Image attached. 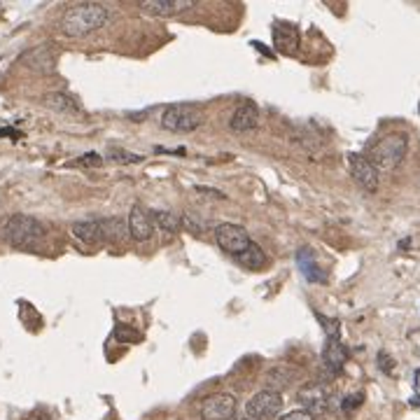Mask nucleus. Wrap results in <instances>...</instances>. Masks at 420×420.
Returning <instances> with one entry per match:
<instances>
[{
  "instance_id": "1a4fd4ad",
  "label": "nucleus",
  "mask_w": 420,
  "mask_h": 420,
  "mask_svg": "<svg viewBox=\"0 0 420 420\" xmlns=\"http://www.w3.org/2000/svg\"><path fill=\"white\" fill-rule=\"evenodd\" d=\"M348 164H350V175H353V180L358 182L365 192H376L378 182H380L378 180V168L362 155H350Z\"/></svg>"
},
{
  "instance_id": "a211bd4d",
  "label": "nucleus",
  "mask_w": 420,
  "mask_h": 420,
  "mask_svg": "<svg viewBox=\"0 0 420 420\" xmlns=\"http://www.w3.org/2000/svg\"><path fill=\"white\" fill-rule=\"evenodd\" d=\"M297 378V369L295 367H273L269 369V374H266V385H269V390H285V387L292 385V380Z\"/></svg>"
},
{
  "instance_id": "393cba45",
  "label": "nucleus",
  "mask_w": 420,
  "mask_h": 420,
  "mask_svg": "<svg viewBox=\"0 0 420 420\" xmlns=\"http://www.w3.org/2000/svg\"><path fill=\"white\" fill-rule=\"evenodd\" d=\"M114 339H117V341H126V343H136V341L143 339V336H140V332H136V329L119 324V327H114Z\"/></svg>"
},
{
  "instance_id": "7ed1b4c3",
  "label": "nucleus",
  "mask_w": 420,
  "mask_h": 420,
  "mask_svg": "<svg viewBox=\"0 0 420 420\" xmlns=\"http://www.w3.org/2000/svg\"><path fill=\"white\" fill-rule=\"evenodd\" d=\"M406 152H409V136L402 131H394L376 140V143L371 145V150H369L367 159L378 168V173L380 170L390 173V170H394L404 161Z\"/></svg>"
},
{
  "instance_id": "f03ea898",
  "label": "nucleus",
  "mask_w": 420,
  "mask_h": 420,
  "mask_svg": "<svg viewBox=\"0 0 420 420\" xmlns=\"http://www.w3.org/2000/svg\"><path fill=\"white\" fill-rule=\"evenodd\" d=\"M5 240L17 250H40L47 238L44 225L30 215H12L3 227Z\"/></svg>"
},
{
  "instance_id": "f257e3e1",
  "label": "nucleus",
  "mask_w": 420,
  "mask_h": 420,
  "mask_svg": "<svg viewBox=\"0 0 420 420\" xmlns=\"http://www.w3.org/2000/svg\"><path fill=\"white\" fill-rule=\"evenodd\" d=\"M110 19V12L100 3H80L73 5L63 12L61 17V30L68 37H85L94 30L103 28Z\"/></svg>"
},
{
  "instance_id": "20e7f679",
  "label": "nucleus",
  "mask_w": 420,
  "mask_h": 420,
  "mask_svg": "<svg viewBox=\"0 0 420 420\" xmlns=\"http://www.w3.org/2000/svg\"><path fill=\"white\" fill-rule=\"evenodd\" d=\"M297 402L301 404L304 411H308L310 416H317V413H327L334 409V394L327 383L310 380V383H306L299 390Z\"/></svg>"
},
{
  "instance_id": "412c9836",
  "label": "nucleus",
  "mask_w": 420,
  "mask_h": 420,
  "mask_svg": "<svg viewBox=\"0 0 420 420\" xmlns=\"http://www.w3.org/2000/svg\"><path fill=\"white\" fill-rule=\"evenodd\" d=\"M26 63L30 68L35 70H42V73H47V70L54 68V54L49 47H37V49H30L26 54Z\"/></svg>"
},
{
  "instance_id": "f8f14e48",
  "label": "nucleus",
  "mask_w": 420,
  "mask_h": 420,
  "mask_svg": "<svg viewBox=\"0 0 420 420\" xmlns=\"http://www.w3.org/2000/svg\"><path fill=\"white\" fill-rule=\"evenodd\" d=\"M152 231H155V222L148 213L143 210V206H133L129 213V234L133 240L138 243H145V240L152 238Z\"/></svg>"
},
{
  "instance_id": "0eeeda50",
  "label": "nucleus",
  "mask_w": 420,
  "mask_h": 420,
  "mask_svg": "<svg viewBox=\"0 0 420 420\" xmlns=\"http://www.w3.org/2000/svg\"><path fill=\"white\" fill-rule=\"evenodd\" d=\"M280 409H283V397L276 390H259L245 406V416H250L252 420H271L276 418Z\"/></svg>"
},
{
  "instance_id": "ddd939ff",
  "label": "nucleus",
  "mask_w": 420,
  "mask_h": 420,
  "mask_svg": "<svg viewBox=\"0 0 420 420\" xmlns=\"http://www.w3.org/2000/svg\"><path fill=\"white\" fill-rule=\"evenodd\" d=\"M229 126H231V131L236 133H250L259 126V110L254 103H243L238 105L236 110H234L231 114V122H229Z\"/></svg>"
},
{
  "instance_id": "aec40b11",
  "label": "nucleus",
  "mask_w": 420,
  "mask_h": 420,
  "mask_svg": "<svg viewBox=\"0 0 420 420\" xmlns=\"http://www.w3.org/2000/svg\"><path fill=\"white\" fill-rule=\"evenodd\" d=\"M236 262L240 264V266H245V269H264V264H266V254H264V250L259 247L257 243H250V247H247L245 252H240L238 257H234Z\"/></svg>"
},
{
  "instance_id": "cd10ccee",
  "label": "nucleus",
  "mask_w": 420,
  "mask_h": 420,
  "mask_svg": "<svg viewBox=\"0 0 420 420\" xmlns=\"http://www.w3.org/2000/svg\"><path fill=\"white\" fill-rule=\"evenodd\" d=\"M278 420H313V416L304 409H297V411H290V413H285V416H280Z\"/></svg>"
},
{
  "instance_id": "bb28decb",
  "label": "nucleus",
  "mask_w": 420,
  "mask_h": 420,
  "mask_svg": "<svg viewBox=\"0 0 420 420\" xmlns=\"http://www.w3.org/2000/svg\"><path fill=\"white\" fill-rule=\"evenodd\" d=\"M103 164V159H100L96 152H91V155H85L80 157L78 161H73V166H100Z\"/></svg>"
},
{
  "instance_id": "2eb2a0df",
  "label": "nucleus",
  "mask_w": 420,
  "mask_h": 420,
  "mask_svg": "<svg viewBox=\"0 0 420 420\" xmlns=\"http://www.w3.org/2000/svg\"><path fill=\"white\" fill-rule=\"evenodd\" d=\"M297 262H299V269H301V273H304V278H306L308 283H324V280H327L324 271L320 269V264H317L313 250H308V247L299 250Z\"/></svg>"
},
{
  "instance_id": "39448f33",
  "label": "nucleus",
  "mask_w": 420,
  "mask_h": 420,
  "mask_svg": "<svg viewBox=\"0 0 420 420\" xmlns=\"http://www.w3.org/2000/svg\"><path fill=\"white\" fill-rule=\"evenodd\" d=\"M201 122H203L201 112L194 110L192 105H184V103L168 105L161 114V126L166 131H173V133L196 131L201 126Z\"/></svg>"
},
{
  "instance_id": "6ab92c4d",
  "label": "nucleus",
  "mask_w": 420,
  "mask_h": 420,
  "mask_svg": "<svg viewBox=\"0 0 420 420\" xmlns=\"http://www.w3.org/2000/svg\"><path fill=\"white\" fill-rule=\"evenodd\" d=\"M100 227H103L105 240H110V243H122L126 236H131V234H129V222H124V220H119V218L100 220Z\"/></svg>"
},
{
  "instance_id": "4be33fe9",
  "label": "nucleus",
  "mask_w": 420,
  "mask_h": 420,
  "mask_svg": "<svg viewBox=\"0 0 420 420\" xmlns=\"http://www.w3.org/2000/svg\"><path fill=\"white\" fill-rule=\"evenodd\" d=\"M155 222L157 227H161L164 231H177L180 225V215L170 213V210H155Z\"/></svg>"
},
{
  "instance_id": "a878e982",
  "label": "nucleus",
  "mask_w": 420,
  "mask_h": 420,
  "mask_svg": "<svg viewBox=\"0 0 420 420\" xmlns=\"http://www.w3.org/2000/svg\"><path fill=\"white\" fill-rule=\"evenodd\" d=\"M107 157H110V161H114V164H138V161H143V157L129 155L126 150H112Z\"/></svg>"
},
{
  "instance_id": "423d86ee",
  "label": "nucleus",
  "mask_w": 420,
  "mask_h": 420,
  "mask_svg": "<svg viewBox=\"0 0 420 420\" xmlns=\"http://www.w3.org/2000/svg\"><path fill=\"white\" fill-rule=\"evenodd\" d=\"M215 240L225 252H229L231 257H238L240 252H245L250 247L252 238L247 236V231L240 225H234V222H225L215 229Z\"/></svg>"
},
{
  "instance_id": "9b49d317",
  "label": "nucleus",
  "mask_w": 420,
  "mask_h": 420,
  "mask_svg": "<svg viewBox=\"0 0 420 420\" xmlns=\"http://www.w3.org/2000/svg\"><path fill=\"white\" fill-rule=\"evenodd\" d=\"M322 362H324V369H327L332 376L343 371V367H346L348 362V348L343 346L341 339H327L322 350Z\"/></svg>"
},
{
  "instance_id": "f3484780",
  "label": "nucleus",
  "mask_w": 420,
  "mask_h": 420,
  "mask_svg": "<svg viewBox=\"0 0 420 420\" xmlns=\"http://www.w3.org/2000/svg\"><path fill=\"white\" fill-rule=\"evenodd\" d=\"M44 105H47L49 110L59 112V114H78L80 112L78 100L70 96V94H63V91L47 94V96H44Z\"/></svg>"
},
{
  "instance_id": "4468645a",
  "label": "nucleus",
  "mask_w": 420,
  "mask_h": 420,
  "mask_svg": "<svg viewBox=\"0 0 420 420\" xmlns=\"http://www.w3.org/2000/svg\"><path fill=\"white\" fill-rule=\"evenodd\" d=\"M273 42H276V47L280 52L295 54L299 47V30L292 26V24L278 21L276 26H273Z\"/></svg>"
},
{
  "instance_id": "7c9ffc66",
  "label": "nucleus",
  "mask_w": 420,
  "mask_h": 420,
  "mask_svg": "<svg viewBox=\"0 0 420 420\" xmlns=\"http://www.w3.org/2000/svg\"><path fill=\"white\" fill-rule=\"evenodd\" d=\"M418 107H420V105H418Z\"/></svg>"
},
{
  "instance_id": "6e6552de",
  "label": "nucleus",
  "mask_w": 420,
  "mask_h": 420,
  "mask_svg": "<svg viewBox=\"0 0 420 420\" xmlns=\"http://www.w3.org/2000/svg\"><path fill=\"white\" fill-rule=\"evenodd\" d=\"M236 397L229 392L210 394L206 402L201 404V418L203 420H231L236 418Z\"/></svg>"
},
{
  "instance_id": "b1692460",
  "label": "nucleus",
  "mask_w": 420,
  "mask_h": 420,
  "mask_svg": "<svg viewBox=\"0 0 420 420\" xmlns=\"http://www.w3.org/2000/svg\"><path fill=\"white\" fill-rule=\"evenodd\" d=\"M362 402H365V394H362V392L346 394V397L341 399V406H339V409H341L343 413H353L355 409H360Z\"/></svg>"
},
{
  "instance_id": "9d476101",
  "label": "nucleus",
  "mask_w": 420,
  "mask_h": 420,
  "mask_svg": "<svg viewBox=\"0 0 420 420\" xmlns=\"http://www.w3.org/2000/svg\"><path fill=\"white\" fill-rule=\"evenodd\" d=\"M192 8H194L192 0H143L140 3V10L150 17H175Z\"/></svg>"
},
{
  "instance_id": "dca6fc26",
  "label": "nucleus",
  "mask_w": 420,
  "mask_h": 420,
  "mask_svg": "<svg viewBox=\"0 0 420 420\" xmlns=\"http://www.w3.org/2000/svg\"><path fill=\"white\" fill-rule=\"evenodd\" d=\"M73 234H75V238H80L82 243H87V245H96V243H103V240H105L103 227H100V220L75 222V225H73Z\"/></svg>"
},
{
  "instance_id": "c756f323",
  "label": "nucleus",
  "mask_w": 420,
  "mask_h": 420,
  "mask_svg": "<svg viewBox=\"0 0 420 420\" xmlns=\"http://www.w3.org/2000/svg\"><path fill=\"white\" fill-rule=\"evenodd\" d=\"M231 420H252L250 416H240V418H231Z\"/></svg>"
},
{
  "instance_id": "c85d7f7f",
  "label": "nucleus",
  "mask_w": 420,
  "mask_h": 420,
  "mask_svg": "<svg viewBox=\"0 0 420 420\" xmlns=\"http://www.w3.org/2000/svg\"><path fill=\"white\" fill-rule=\"evenodd\" d=\"M378 367L383 369L385 374H390V371H392V360L387 358L385 353H380V355H378Z\"/></svg>"
},
{
  "instance_id": "5701e85b",
  "label": "nucleus",
  "mask_w": 420,
  "mask_h": 420,
  "mask_svg": "<svg viewBox=\"0 0 420 420\" xmlns=\"http://www.w3.org/2000/svg\"><path fill=\"white\" fill-rule=\"evenodd\" d=\"M180 225L187 229L189 234H194V236H201V234L206 231L208 222L194 213H184V215H180Z\"/></svg>"
}]
</instances>
